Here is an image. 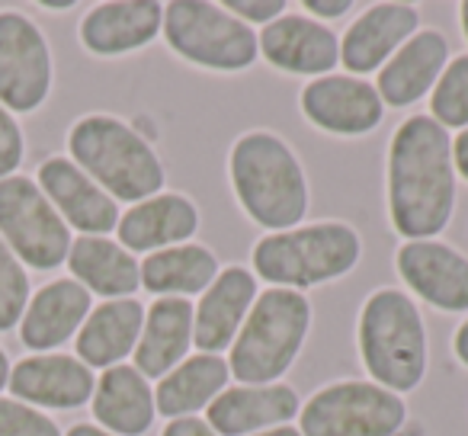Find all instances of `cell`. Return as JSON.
Wrapping results in <instances>:
<instances>
[{
    "label": "cell",
    "instance_id": "6da1fadb",
    "mask_svg": "<svg viewBox=\"0 0 468 436\" xmlns=\"http://www.w3.org/2000/svg\"><path fill=\"white\" fill-rule=\"evenodd\" d=\"M455 212L452 138L433 116H410L388 148V215L408 241H430Z\"/></svg>",
    "mask_w": 468,
    "mask_h": 436
},
{
    "label": "cell",
    "instance_id": "7a4b0ae2",
    "mask_svg": "<svg viewBox=\"0 0 468 436\" xmlns=\"http://www.w3.org/2000/svg\"><path fill=\"white\" fill-rule=\"evenodd\" d=\"M231 186L261 229L292 231L308 212V180L299 157L273 132H248L234 142Z\"/></svg>",
    "mask_w": 468,
    "mask_h": 436
},
{
    "label": "cell",
    "instance_id": "3957f363",
    "mask_svg": "<svg viewBox=\"0 0 468 436\" xmlns=\"http://www.w3.org/2000/svg\"><path fill=\"white\" fill-rule=\"evenodd\" d=\"M78 167L106 189L110 196L125 202H144L161 193L164 164L148 138L138 129L125 125L116 116H87L68 135Z\"/></svg>",
    "mask_w": 468,
    "mask_h": 436
},
{
    "label": "cell",
    "instance_id": "277c9868",
    "mask_svg": "<svg viewBox=\"0 0 468 436\" xmlns=\"http://www.w3.org/2000/svg\"><path fill=\"white\" fill-rule=\"evenodd\" d=\"M312 327V302L295 289H267L257 295L241 334L231 344L228 369L244 385H276L299 359Z\"/></svg>",
    "mask_w": 468,
    "mask_h": 436
},
{
    "label": "cell",
    "instance_id": "5b68a950",
    "mask_svg": "<svg viewBox=\"0 0 468 436\" xmlns=\"http://www.w3.org/2000/svg\"><path fill=\"white\" fill-rule=\"evenodd\" d=\"M359 356L388 391H414L427 376V331L414 299L401 289H378L359 312Z\"/></svg>",
    "mask_w": 468,
    "mask_h": 436
},
{
    "label": "cell",
    "instance_id": "8992f818",
    "mask_svg": "<svg viewBox=\"0 0 468 436\" xmlns=\"http://www.w3.org/2000/svg\"><path fill=\"white\" fill-rule=\"evenodd\" d=\"M363 241L344 222H318L276 231L254 244V270L280 289H308L346 276L359 263Z\"/></svg>",
    "mask_w": 468,
    "mask_h": 436
},
{
    "label": "cell",
    "instance_id": "52a82bcc",
    "mask_svg": "<svg viewBox=\"0 0 468 436\" xmlns=\"http://www.w3.org/2000/svg\"><path fill=\"white\" fill-rule=\"evenodd\" d=\"M164 36L180 58L212 71H244L261 55L254 29L221 4L174 0L164 7Z\"/></svg>",
    "mask_w": 468,
    "mask_h": 436
},
{
    "label": "cell",
    "instance_id": "ba28073f",
    "mask_svg": "<svg viewBox=\"0 0 468 436\" xmlns=\"http://www.w3.org/2000/svg\"><path fill=\"white\" fill-rule=\"evenodd\" d=\"M408 408L376 382H334L302 408V436H398Z\"/></svg>",
    "mask_w": 468,
    "mask_h": 436
},
{
    "label": "cell",
    "instance_id": "9c48e42d",
    "mask_svg": "<svg viewBox=\"0 0 468 436\" xmlns=\"http://www.w3.org/2000/svg\"><path fill=\"white\" fill-rule=\"evenodd\" d=\"M0 235L4 244L36 270H55L71 254V231L27 176L0 180Z\"/></svg>",
    "mask_w": 468,
    "mask_h": 436
},
{
    "label": "cell",
    "instance_id": "30bf717a",
    "mask_svg": "<svg viewBox=\"0 0 468 436\" xmlns=\"http://www.w3.org/2000/svg\"><path fill=\"white\" fill-rule=\"evenodd\" d=\"M52 87V55L46 36L20 14H0V103L33 112Z\"/></svg>",
    "mask_w": 468,
    "mask_h": 436
},
{
    "label": "cell",
    "instance_id": "8fae6325",
    "mask_svg": "<svg viewBox=\"0 0 468 436\" xmlns=\"http://www.w3.org/2000/svg\"><path fill=\"white\" fill-rule=\"evenodd\" d=\"M302 112L308 122L331 135H366L378 129L385 116V103L369 80L346 78V74H324L305 84L302 90Z\"/></svg>",
    "mask_w": 468,
    "mask_h": 436
},
{
    "label": "cell",
    "instance_id": "7c38bea8",
    "mask_svg": "<svg viewBox=\"0 0 468 436\" xmlns=\"http://www.w3.org/2000/svg\"><path fill=\"white\" fill-rule=\"evenodd\" d=\"M401 280L440 312H468V257L440 241H408L395 257Z\"/></svg>",
    "mask_w": 468,
    "mask_h": 436
},
{
    "label": "cell",
    "instance_id": "4fadbf2b",
    "mask_svg": "<svg viewBox=\"0 0 468 436\" xmlns=\"http://www.w3.org/2000/svg\"><path fill=\"white\" fill-rule=\"evenodd\" d=\"M263 58L289 74H314L324 78L340 61V39L324 23L308 16H280L257 36Z\"/></svg>",
    "mask_w": 468,
    "mask_h": 436
},
{
    "label": "cell",
    "instance_id": "5bb4252c",
    "mask_svg": "<svg viewBox=\"0 0 468 436\" xmlns=\"http://www.w3.org/2000/svg\"><path fill=\"white\" fill-rule=\"evenodd\" d=\"M257 302V280L244 267H228L206 289L199 308L193 312V344L202 353H215L234 344Z\"/></svg>",
    "mask_w": 468,
    "mask_h": 436
},
{
    "label": "cell",
    "instance_id": "9a60e30c",
    "mask_svg": "<svg viewBox=\"0 0 468 436\" xmlns=\"http://www.w3.org/2000/svg\"><path fill=\"white\" fill-rule=\"evenodd\" d=\"M302 410L289 385H238L208 404V427L218 436H254L289 423Z\"/></svg>",
    "mask_w": 468,
    "mask_h": 436
},
{
    "label": "cell",
    "instance_id": "2e32d148",
    "mask_svg": "<svg viewBox=\"0 0 468 436\" xmlns=\"http://www.w3.org/2000/svg\"><path fill=\"white\" fill-rule=\"evenodd\" d=\"M39 183L48 199L61 208L65 222L84 235L100 238L119 225V206L106 189H100L84 170L68 157H48L39 167Z\"/></svg>",
    "mask_w": 468,
    "mask_h": 436
},
{
    "label": "cell",
    "instance_id": "e0dca14e",
    "mask_svg": "<svg viewBox=\"0 0 468 436\" xmlns=\"http://www.w3.org/2000/svg\"><path fill=\"white\" fill-rule=\"evenodd\" d=\"M449 61V42L436 29H417L378 71V97L382 103L404 110L436 87Z\"/></svg>",
    "mask_w": 468,
    "mask_h": 436
},
{
    "label": "cell",
    "instance_id": "ac0fdd59",
    "mask_svg": "<svg viewBox=\"0 0 468 436\" xmlns=\"http://www.w3.org/2000/svg\"><path fill=\"white\" fill-rule=\"evenodd\" d=\"M417 29L420 16L410 4H376L346 29L340 42V61L353 74L378 71Z\"/></svg>",
    "mask_w": 468,
    "mask_h": 436
},
{
    "label": "cell",
    "instance_id": "d6986e66",
    "mask_svg": "<svg viewBox=\"0 0 468 436\" xmlns=\"http://www.w3.org/2000/svg\"><path fill=\"white\" fill-rule=\"evenodd\" d=\"M10 391L23 401L46 404V408H80L93 398L97 378L90 366L65 353L29 356L10 372Z\"/></svg>",
    "mask_w": 468,
    "mask_h": 436
},
{
    "label": "cell",
    "instance_id": "ffe728a7",
    "mask_svg": "<svg viewBox=\"0 0 468 436\" xmlns=\"http://www.w3.org/2000/svg\"><path fill=\"white\" fill-rule=\"evenodd\" d=\"M119 241L129 250H164L170 244H189L199 231V208L180 193H157L135 202L116 225Z\"/></svg>",
    "mask_w": 468,
    "mask_h": 436
},
{
    "label": "cell",
    "instance_id": "44dd1931",
    "mask_svg": "<svg viewBox=\"0 0 468 436\" xmlns=\"http://www.w3.org/2000/svg\"><path fill=\"white\" fill-rule=\"evenodd\" d=\"M164 27V7L157 0H119L100 4L80 23V39L93 55H125L154 42Z\"/></svg>",
    "mask_w": 468,
    "mask_h": 436
},
{
    "label": "cell",
    "instance_id": "7402d4cb",
    "mask_svg": "<svg viewBox=\"0 0 468 436\" xmlns=\"http://www.w3.org/2000/svg\"><path fill=\"white\" fill-rule=\"evenodd\" d=\"M193 312L186 299H157L148 308L135 346V369L144 378H164L186 359L193 344Z\"/></svg>",
    "mask_w": 468,
    "mask_h": 436
},
{
    "label": "cell",
    "instance_id": "603a6c76",
    "mask_svg": "<svg viewBox=\"0 0 468 436\" xmlns=\"http://www.w3.org/2000/svg\"><path fill=\"white\" fill-rule=\"evenodd\" d=\"M154 391L135 366H112L93 388V417L106 433L142 436L154 423Z\"/></svg>",
    "mask_w": 468,
    "mask_h": 436
},
{
    "label": "cell",
    "instance_id": "cb8c5ba5",
    "mask_svg": "<svg viewBox=\"0 0 468 436\" xmlns=\"http://www.w3.org/2000/svg\"><path fill=\"white\" fill-rule=\"evenodd\" d=\"M144 327V305L135 299H112L103 302L97 312L80 324L78 334V356L84 366L112 369L119 359L135 353L138 337Z\"/></svg>",
    "mask_w": 468,
    "mask_h": 436
},
{
    "label": "cell",
    "instance_id": "d4e9b609",
    "mask_svg": "<svg viewBox=\"0 0 468 436\" xmlns=\"http://www.w3.org/2000/svg\"><path fill=\"white\" fill-rule=\"evenodd\" d=\"M90 312V292L78 280H58L39 289L23 314V344L29 350H52L61 346Z\"/></svg>",
    "mask_w": 468,
    "mask_h": 436
},
{
    "label": "cell",
    "instance_id": "484cf974",
    "mask_svg": "<svg viewBox=\"0 0 468 436\" xmlns=\"http://www.w3.org/2000/svg\"><path fill=\"white\" fill-rule=\"evenodd\" d=\"M228 359L215 356V353H199L189 356L176 366L174 372L161 378L154 391V408L164 417H189L193 410H202L228 388Z\"/></svg>",
    "mask_w": 468,
    "mask_h": 436
},
{
    "label": "cell",
    "instance_id": "4316f807",
    "mask_svg": "<svg viewBox=\"0 0 468 436\" xmlns=\"http://www.w3.org/2000/svg\"><path fill=\"white\" fill-rule=\"evenodd\" d=\"M68 263H71V273L84 282L87 292L122 299L142 286V267L135 263V257L106 238H78L71 244Z\"/></svg>",
    "mask_w": 468,
    "mask_h": 436
},
{
    "label": "cell",
    "instance_id": "83f0119b",
    "mask_svg": "<svg viewBox=\"0 0 468 436\" xmlns=\"http://www.w3.org/2000/svg\"><path fill=\"white\" fill-rule=\"evenodd\" d=\"M218 261L202 244H176L148 254L142 263V286L154 295H196L218 280Z\"/></svg>",
    "mask_w": 468,
    "mask_h": 436
},
{
    "label": "cell",
    "instance_id": "f1b7e54d",
    "mask_svg": "<svg viewBox=\"0 0 468 436\" xmlns=\"http://www.w3.org/2000/svg\"><path fill=\"white\" fill-rule=\"evenodd\" d=\"M430 110L446 132L468 129V55H459L452 65H446L442 78L433 87Z\"/></svg>",
    "mask_w": 468,
    "mask_h": 436
},
{
    "label": "cell",
    "instance_id": "f546056e",
    "mask_svg": "<svg viewBox=\"0 0 468 436\" xmlns=\"http://www.w3.org/2000/svg\"><path fill=\"white\" fill-rule=\"evenodd\" d=\"M29 302V280L14 250L0 238V331H10L23 318Z\"/></svg>",
    "mask_w": 468,
    "mask_h": 436
},
{
    "label": "cell",
    "instance_id": "4dcf8cb0",
    "mask_svg": "<svg viewBox=\"0 0 468 436\" xmlns=\"http://www.w3.org/2000/svg\"><path fill=\"white\" fill-rule=\"evenodd\" d=\"M0 436H61V433H58V427H55L46 414H39L36 408L0 398Z\"/></svg>",
    "mask_w": 468,
    "mask_h": 436
},
{
    "label": "cell",
    "instance_id": "1f68e13d",
    "mask_svg": "<svg viewBox=\"0 0 468 436\" xmlns=\"http://www.w3.org/2000/svg\"><path fill=\"white\" fill-rule=\"evenodd\" d=\"M23 161V135L4 106H0V180H7L10 170H16Z\"/></svg>",
    "mask_w": 468,
    "mask_h": 436
},
{
    "label": "cell",
    "instance_id": "d6a6232c",
    "mask_svg": "<svg viewBox=\"0 0 468 436\" xmlns=\"http://www.w3.org/2000/svg\"><path fill=\"white\" fill-rule=\"evenodd\" d=\"M221 7L231 16H238V20L244 16V20H250V23L270 27V23L286 14V0H225Z\"/></svg>",
    "mask_w": 468,
    "mask_h": 436
},
{
    "label": "cell",
    "instance_id": "836d02e7",
    "mask_svg": "<svg viewBox=\"0 0 468 436\" xmlns=\"http://www.w3.org/2000/svg\"><path fill=\"white\" fill-rule=\"evenodd\" d=\"M164 436H218V433L202 417H176L170 427H164Z\"/></svg>",
    "mask_w": 468,
    "mask_h": 436
},
{
    "label": "cell",
    "instance_id": "e575fe53",
    "mask_svg": "<svg viewBox=\"0 0 468 436\" xmlns=\"http://www.w3.org/2000/svg\"><path fill=\"white\" fill-rule=\"evenodd\" d=\"M302 7L314 16H324V20H337V16L350 14L353 10V0H305Z\"/></svg>",
    "mask_w": 468,
    "mask_h": 436
},
{
    "label": "cell",
    "instance_id": "d590c367",
    "mask_svg": "<svg viewBox=\"0 0 468 436\" xmlns=\"http://www.w3.org/2000/svg\"><path fill=\"white\" fill-rule=\"evenodd\" d=\"M452 164H455V170L468 180V129H462L459 138L452 142Z\"/></svg>",
    "mask_w": 468,
    "mask_h": 436
},
{
    "label": "cell",
    "instance_id": "8d00e7d4",
    "mask_svg": "<svg viewBox=\"0 0 468 436\" xmlns=\"http://www.w3.org/2000/svg\"><path fill=\"white\" fill-rule=\"evenodd\" d=\"M452 346H455V356H459V363H465V366H468V321L459 327V331H455Z\"/></svg>",
    "mask_w": 468,
    "mask_h": 436
},
{
    "label": "cell",
    "instance_id": "74e56055",
    "mask_svg": "<svg viewBox=\"0 0 468 436\" xmlns=\"http://www.w3.org/2000/svg\"><path fill=\"white\" fill-rule=\"evenodd\" d=\"M68 436H112V433H106V430H100V427H90V423H78V427H71Z\"/></svg>",
    "mask_w": 468,
    "mask_h": 436
},
{
    "label": "cell",
    "instance_id": "f35d334b",
    "mask_svg": "<svg viewBox=\"0 0 468 436\" xmlns=\"http://www.w3.org/2000/svg\"><path fill=\"white\" fill-rule=\"evenodd\" d=\"M254 436H302L295 427H273V430H263V433H254Z\"/></svg>",
    "mask_w": 468,
    "mask_h": 436
},
{
    "label": "cell",
    "instance_id": "ab89813d",
    "mask_svg": "<svg viewBox=\"0 0 468 436\" xmlns=\"http://www.w3.org/2000/svg\"><path fill=\"white\" fill-rule=\"evenodd\" d=\"M10 382V363H7V356H4V350H0V388Z\"/></svg>",
    "mask_w": 468,
    "mask_h": 436
},
{
    "label": "cell",
    "instance_id": "60d3db41",
    "mask_svg": "<svg viewBox=\"0 0 468 436\" xmlns=\"http://www.w3.org/2000/svg\"><path fill=\"white\" fill-rule=\"evenodd\" d=\"M462 33L468 36V0L462 4Z\"/></svg>",
    "mask_w": 468,
    "mask_h": 436
}]
</instances>
